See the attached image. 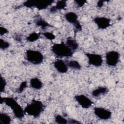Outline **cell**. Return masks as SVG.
Listing matches in <instances>:
<instances>
[{
  "label": "cell",
  "instance_id": "7c38bea8",
  "mask_svg": "<svg viewBox=\"0 0 124 124\" xmlns=\"http://www.w3.org/2000/svg\"><path fill=\"white\" fill-rule=\"evenodd\" d=\"M53 0H37L35 7L38 10H44L48 6L50 5L53 2Z\"/></svg>",
  "mask_w": 124,
  "mask_h": 124
},
{
  "label": "cell",
  "instance_id": "4fadbf2b",
  "mask_svg": "<svg viewBox=\"0 0 124 124\" xmlns=\"http://www.w3.org/2000/svg\"><path fill=\"white\" fill-rule=\"evenodd\" d=\"M66 6V0H58L56 3V5L52 7L50 9V12L51 13H55L57 10H60L64 9Z\"/></svg>",
  "mask_w": 124,
  "mask_h": 124
},
{
  "label": "cell",
  "instance_id": "4316f807",
  "mask_svg": "<svg viewBox=\"0 0 124 124\" xmlns=\"http://www.w3.org/2000/svg\"><path fill=\"white\" fill-rule=\"evenodd\" d=\"M75 2H76L77 6L79 7H82L86 3V0H75Z\"/></svg>",
  "mask_w": 124,
  "mask_h": 124
},
{
  "label": "cell",
  "instance_id": "277c9868",
  "mask_svg": "<svg viewBox=\"0 0 124 124\" xmlns=\"http://www.w3.org/2000/svg\"><path fill=\"white\" fill-rule=\"evenodd\" d=\"M25 56L26 60L33 64H39L44 60L43 55L38 50L28 49L26 51Z\"/></svg>",
  "mask_w": 124,
  "mask_h": 124
},
{
  "label": "cell",
  "instance_id": "484cf974",
  "mask_svg": "<svg viewBox=\"0 0 124 124\" xmlns=\"http://www.w3.org/2000/svg\"><path fill=\"white\" fill-rule=\"evenodd\" d=\"M1 78V88H0V92L2 93L5 90L6 85V81L4 78H3L2 76L0 77Z\"/></svg>",
  "mask_w": 124,
  "mask_h": 124
},
{
  "label": "cell",
  "instance_id": "3957f363",
  "mask_svg": "<svg viewBox=\"0 0 124 124\" xmlns=\"http://www.w3.org/2000/svg\"><path fill=\"white\" fill-rule=\"evenodd\" d=\"M51 51L59 57H72L73 55V51L63 42L54 44L51 47Z\"/></svg>",
  "mask_w": 124,
  "mask_h": 124
},
{
  "label": "cell",
  "instance_id": "9a60e30c",
  "mask_svg": "<svg viewBox=\"0 0 124 124\" xmlns=\"http://www.w3.org/2000/svg\"><path fill=\"white\" fill-rule=\"evenodd\" d=\"M108 91V89L106 87H99L93 90L92 94L94 97H98L100 95H104L107 93Z\"/></svg>",
  "mask_w": 124,
  "mask_h": 124
},
{
  "label": "cell",
  "instance_id": "f1b7e54d",
  "mask_svg": "<svg viewBox=\"0 0 124 124\" xmlns=\"http://www.w3.org/2000/svg\"><path fill=\"white\" fill-rule=\"evenodd\" d=\"M105 1V0H99L97 1V6L99 8H101L103 5H104V3Z\"/></svg>",
  "mask_w": 124,
  "mask_h": 124
},
{
  "label": "cell",
  "instance_id": "603a6c76",
  "mask_svg": "<svg viewBox=\"0 0 124 124\" xmlns=\"http://www.w3.org/2000/svg\"><path fill=\"white\" fill-rule=\"evenodd\" d=\"M10 46V44L9 42L5 41L2 39H0V48L1 49L4 50L8 48Z\"/></svg>",
  "mask_w": 124,
  "mask_h": 124
},
{
  "label": "cell",
  "instance_id": "6da1fadb",
  "mask_svg": "<svg viewBox=\"0 0 124 124\" xmlns=\"http://www.w3.org/2000/svg\"><path fill=\"white\" fill-rule=\"evenodd\" d=\"M5 103L12 109L13 113L16 118L21 119L24 117L25 113L24 109L22 108L14 98L11 97H1L0 103Z\"/></svg>",
  "mask_w": 124,
  "mask_h": 124
},
{
  "label": "cell",
  "instance_id": "d4e9b609",
  "mask_svg": "<svg viewBox=\"0 0 124 124\" xmlns=\"http://www.w3.org/2000/svg\"><path fill=\"white\" fill-rule=\"evenodd\" d=\"M27 81H22V82L21 83V84H20V85L19 88H18V89H17V92L18 93H22V92L23 91V90L27 87Z\"/></svg>",
  "mask_w": 124,
  "mask_h": 124
},
{
  "label": "cell",
  "instance_id": "ba28073f",
  "mask_svg": "<svg viewBox=\"0 0 124 124\" xmlns=\"http://www.w3.org/2000/svg\"><path fill=\"white\" fill-rule=\"evenodd\" d=\"M94 113L97 117L103 120H108L111 116V111L102 107H95L94 108Z\"/></svg>",
  "mask_w": 124,
  "mask_h": 124
},
{
  "label": "cell",
  "instance_id": "52a82bcc",
  "mask_svg": "<svg viewBox=\"0 0 124 124\" xmlns=\"http://www.w3.org/2000/svg\"><path fill=\"white\" fill-rule=\"evenodd\" d=\"M88 59L89 64L95 67H99L103 63V59L102 56L98 54L87 53L85 54Z\"/></svg>",
  "mask_w": 124,
  "mask_h": 124
},
{
  "label": "cell",
  "instance_id": "9c48e42d",
  "mask_svg": "<svg viewBox=\"0 0 124 124\" xmlns=\"http://www.w3.org/2000/svg\"><path fill=\"white\" fill-rule=\"evenodd\" d=\"M74 99L83 108H89L93 103L90 98L83 94L76 95L75 96Z\"/></svg>",
  "mask_w": 124,
  "mask_h": 124
},
{
  "label": "cell",
  "instance_id": "e0dca14e",
  "mask_svg": "<svg viewBox=\"0 0 124 124\" xmlns=\"http://www.w3.org/2000/svg\"><path fill=\"white\" fill-rule=\"evenodd\" d=\"M35 23L36 26L38 27H41V28L43 29H45L46 28L50 26V25H49L46 21L40 17H38L35 19Z\"/></svg>",
  "mask_w": 124,
  "mask_h": 124
},
{
  "label": "cell",
  "instance_id": "7402d4cb",
  "mask_svg": "<svg viewBox=\"0 0 124 124\" xmlns=\"http://www.w3.org/2000/svg\"><path fill=\"white\" fill-rule=\"evenodd\" d=\"M36 3V0H29L25 1L23 3V5L27 8H32V7H35Z\"/></svg>",
  "mask_w": 124,
  "mask_h": 124
},
{
  "label": "cell",
  "instance_id": "83f0119b",
  "mask_svg": "<svg viewBox=\"0 0 124 124\" xmlns=\"http://www.w3.org/2000/svg\"><path fill=\"white\" fill-rule=\"evenodd\" d=\"M8 32V31L7 29H6L5 28L0 26V34L1 36L7 33Z\"/></svg>",
  "mask_w": 124,
  "mask_h": 124
},
{
  "label": "cell",
  "instance_id": "2e32d148",
  "mask_svg": "<svg viewBox=\"0 0 124 124\" xmlns=\"http://www.w3.org/2000/svg\"><path fill=\"white\" fill-rule=\"evenodd\" d=\"M30 85L34 89L39 90L42 88L43 83L37 78H33L30 80Z\"/></svg>",
  "mask_w": 124,
  "mask_h": 124
},
{
  "label": "cell",
  "instance_id": "8fae6325",
  "mask_svg": "<svg viewBox=\"0 0 124 124\" xmlns=\"http://www.w3.org/2000/svg\"><path fill=\"white\" fill-rule=\"evenodd\" d=\"M54 66L58 72L60 73H65L68 71V66L62 60H57L54 62Z\"/></svg>",
  "mask_w": 124,
  "mask_h": 124
},
{
  "label": "cell",
  "instance_id": "5bb4252c",
  "mask_svg": "<svg viewBox=\"0 0 124 124\" xmlns=\"http://www.w3.org/2000/svg\"><path fill=\"white\" fill-rule=\"evenodd\" d=\"M65 44L73 51L77 50L78 47V42L75 39L72 37H68L67 38Z\"/></svg>",
  "mask_w": 124,
  "mask_h": 124
},
{
  "label": "cell",
  "instance_id": "8992f818",
  "mask_svg": "<svg viewBox=\"0 0 124 124\" xmlns=\"http://www.w3.org/2000/svg\"><path fill=\"white\" fill-rule=\"evenodd\" d=\"M64 17L67 21L74 25L76 31H81L82 27L78 20V16L76 13L73 12H67L64 15Z\"/></svg>",
  "mask_w": 124,
  "mask_h": 124
},
{
  "label": "cell",
  "instance_id": "7a4b0ae2",
  "mask_svg": "<svg viewBox=\"0 0 124 124\" xmlns=\"http://www.w3.org/2000/svg\"><path fill=\"white\" fill-rule=\"evenodd\" d=\"M44 109V106L41 101L33 100L24 108L25 112L35 118L38 117Z\"/></svg>",
  "mask_w": 124,
  "mask_h": 124
},
{
  "label": "cell",
  "instance_id": "cb8c5ba5",
  "mask_svg": "<svg viewBox=\"0 0 124 124\" xmlns=\"http://www.w3.org/2000/svg\"><path fill=\"white\" fill-rule=\"evenodd\" d=\"M42 34L46 38H47L48 40H53L55 39V35L51 32H45L43 33Z\"/></svg>",
  "mask_w": 124,
  "mask_h": 124
},
{
  "label": "cell",
  "instance_id": "d6986e66",
  "mask_svg": "<svg viewBox=\"0 0 124 124\" xmlns=\"http://www.w3.org/2000/svg\"><path fill=\"white\" fill-rule=\"evenodd\" d=\"M11 118L9 115L5 113H0V122L3 124H10Z\"/></svg>",
  "mask_w": 124,
  "mask_h": 124
},
{
  "label": "cell",
  "instance_id": "44dd1931",
  "mask_svg": "<svg viewBox=\"0 0 124 124\" xmlns=\"http://www.w3.org/2000/svg\"><path fill=\"white\" fill-rule=\"evenodd\" d=\"M55 121L57 124H66L68 123V120L61 115H57L55 117Z\"/></svg>",
  "mask_w": 124,
  "mask_h": 124
},
{
  "label": "cell",
  "instance_id": "f546056e",
  "mask_svg": "<svg viewBox=\"0 0 124 124\" xmlns=\"http://www.w3.org/2000/svg\"><path fill=\"white\" fill-rule=\"evenodd\" d=\"M68 123H69V124H80V123L76 120H74V119H70L69 120H68Z\"/></svg>",
  "mask_w": 124,
  "mask_h": 124
},
{
  "label": "cell",
  "instance_id": "5b68a950",
  "mask_svg": "<svg viewBox=\"0 0 124 124\" xmlns=\"http://www.w3.org/2000/svg\"><path fill=\"white\" fill-rule=\"evenodd\" d=\"M120 59V54L116 51L111 50L108 52L106 54V62L108 66H116Z\"/></svg>",
  "mask_w": 124,
  "mask_h": 124
},
{
  "label": "cell",
  "instance_id": "30bf717a",
  "mask_svg": "<svg viewBox=\"0 0 124 124\" xmlns=\"http://www.w3.org/2000/svg\"><path fill=\"white\" fill-rule=\"evenodd\" d=\"M93 21L99 29L103 30L110 26L111 20L106 17H96L93 19Z\"/></svg>",
  "mask_w": 124,
  "mask_h": 124
},
{
  "label": "cell",
  "instance_id": "ffe728a7",
  "mask_svg": "<svg viewBox=\"0 0 124 124\" xmlns=\"http://www.w3.org/2000/svg\"><path fill=\"white\" fill-rule=\"evenodd\" d=\"M40 36V33L32 32L27 37V40L30 42H33L37 40Z\"/></svg>",
  "mask_w": 124,
  "mask_h": 124
},
{
  "label": "cell",
  "instance_id": "ac0fdd59",
  "mask_svg": "<svg viewBox=\"0 0 124 124\" xmlns=\"http://www.w3.org/2000/svg\"><path fill=\"white\" fill-rule=\"evenodd\" d=\"M68 67L76 70H79L81 69V65L79 63L75 60H71V61H67L66 62Z\"/></svg>",
  "mask_w": 124,
  "mask_h": 124
}]
</instances>
